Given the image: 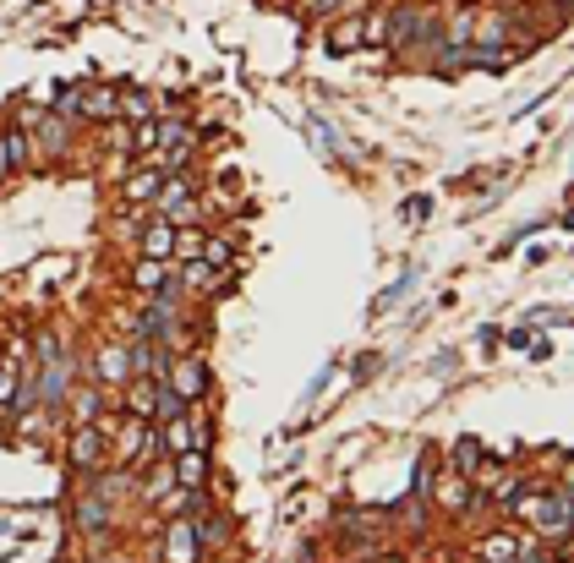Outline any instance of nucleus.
Returning <instances> with one entry per match:
<instances>
[{
	"mask_svg": "<svg viewBox=\"0 0 574 563\" xmlns=\"http://www.w3.org/2000/svg\"><path fill=\"white\" fill-rule=\"evenodd\" d=\"M115 110H121L126 121H148V115H154V104H148V93H143V88H126Z\"/></svg>",
	"mask_w": 574,
	"mask_h": 563,
	"instance_id": "nucleus-17",
	"label": "nucleus"
},
{
	"mask_svg": "<svg viewBox=\"0 0 574 563\" xmlns=\"http://www.w3.org/2000/svg\"><path fill=\"white\" fill-rule=\"evenodd\" d=\"M175 482L181 487H203V476H208V454L203 449H181V460H175Z\"/></svg>",
	"mask_w": 574,
	"mask_h": 563,
	"instance_id": "nucleus-7",
	"label": "nucleus"
},
{
	"mask_svg": "<svg viewBox=\"0 0 574 563\" xmlns=\"http://www.w3.org/2000/svg\"><path fill=\"white\" fill-rule=\"evenodd\" d=\"M164 383L192 405V400H203V394H208V367L197 356H186V361H175V367H164Z\"/></svg>",
	"mask_w": 574,
	"mask_h": 563,
	"instance_id": "nucleus-3",
	"label": "nucleus"
},
{
	"mask_svg": "<svg viewBox=\"0 0 574 563\" xmlns=\"http://www.w3.org/2000/svg\"><path fill=\"white\" fill-rule=\"evenodd\" d=\"M132 378V356L126 350H99V383H126Z\"/></svg>",
	"mask_w": 574,
	"mask_h": 563,
	"instance_id": "nucleus-15",
	"label": "nucleus"
},
{
	"mask_svg": "<svg viewBox=\"0 0 574 563\" xmlns=\"http://www.w3.org/2000/svg\"><path fill=\"white\" fill-rule=\"evenodd\" d=\"M159 143H164V148H181V143H186V126H181V121H164V126H159Z\"/></svg>",
	"mask_w": 574,
	"mask_h": 563,
	"instance_id": "nucleus-19",
	"label": "nucleus"
},
{
	"mask_svg": "<svg viewBox=\"0 0 574 563\" xmlns=\"http://www.w3.org/2000/svg\"><path fill=\"white\" fill-rule=\"evenodd\" d=\"M164 558L170 563H197L203 558V531L192 525V514L170 520V531H164Z\"/></svg>",
	"mask_w": 574,
	"mask_h": 563,
	"instance_id": "nucleus-2",
	"label": "nucleus"
},
{
	"mask_svg": "<svg viewBox=\"0 0 574 563\" xmlns=\"http://www.w3.org/2000/svg\"><path fill=\"white\" fill-rule=\"evenodd\" d=\"M137 290H148V296H175V285L170 279H164V268H159V257H143V263H137Z\"/></svg>",
	"mask_w": 574,
	"mask_h": 563,
	"instance_id": "nucleus-9",
	"label": "nucleus"
},
{
	"mask_svg": "<svg viewBox=\"0 0 574 563\" xmlns=\"http://www.w3.org/2000/svg\"><path fill=\"white\" fill-rule=\"evenodd\" d=\"M77 525H82L88 536H104V531H110V509H104V498H82V503H77Z\"/></svg>",
	"mask_w": 574,
	"mask_h": 563,
	"instance_id": "nucleus-12",
	"label": "nucleus"
},
{
	"mask_svg": "<svg viewBox=\"0 0 574 563\" xmlns=\"http://www.w3.org/2000/svg\"><path fill=\"white\" fill-rule=\"evenodd\" d=\"M99 454H104L99 427H77V438H72V465H77V471H93V465H99Z\"/></svg>",
	"mask_w": 574,
	"mask_h": 563,
	"instance_id": "nucleus-6",
	"label": "nucleus"
},
{
	"mask_svg": "<svg viewBox=\"0 0 574 563\" xmlns=\"http://www.w3.org/2000/svg\"><path fill=\"white\" fill-rule=\"evenodd\" d=\"M569 531H574V498H569Z\"/></svg>",
	"mask_w": 574,
	"mask_h": 563,
	"instance_id": "nucleus-28",
	"label": "nucleus"
},
{
	"mask_svg": "<svg viewBox=\"0 0 574 563\" xmlns=\"http://www.w3.org/2000/svg\"><path fill=\"white\" fill-rule=\"evenodd\" d=\"M339 6V0H312V11H334Z\"/></svg>",
	"mask_w": 574,
	"mask_h": 563,
	"instance_id": "nucleus-27",
	"label": "nucleus"
},
{
	"mask_svg": "<svg viewBox=\"0 0 574 563\" xmlns=\"http://www.w3.org/2000/svg\"><path fill=\"white\" fill-rule=\"evenodd\" d=\"M181 279H186V285H208V279H214V268H208V263H192Z\"/></svg>",
	"mask_w": 574,
	"mask_h": 563,
	"instance_id": "nucleus-23",
	"label": "nucleus"
},
{
	"mask_svg": "<svg viewBox=\"0 0 574 563\" xmlns=\"http://www.w3.org/2000/svg\"><path fill=\"white\" fill-rule=\"evenodd\" d=\"M143 252L148 257H170L175 252V225L170 219H154V225L143 230Z\"/></svg>",
	"mask_w": 574,
	"mask_h": 563,
	"instance_id": "nucleus-13",
	"label": "nucleus"
},
{
	"mask_svg": "<svg viewBox=\"0 0 574 563\" xmlns=\"http://www.w3.org/2000/svg\"><path fill=\"white\" fill-rule=\"evenodd\" d=\"M569 482H574V460H569Z\"/></svg>",
	"mask_w": 574,
	"mask_h": 563,
	"instance_id": "nucleus-29",
	"label": "nucleus"
},
{
	"mask_svg": "<svg viewBox=\"0 0 574 563\" xmlns=\"http://www.w3.org/2000/svg\"><path fill=\"white\" fill-rule=\"evenodd\" d=\"M405 219H410V225H421V219H427V197H410V203H405Z\"/></svg>",
	"mask_w": 574,
	"mask_h": 563,
	"instance_id": "nucleus-24",
	"label": "nucleus"
},
{
	"mask_svg": "<svg viewBox=\"0 0 574 563\" xmlns=\"http://www.w3.org/2000/svg\"><path fill=\"white\" fill-rule=\"evenodd\" d=\"M454 460H460V465H454L460 476L482 471V443H476V438H454Z\"/></svg>",
	"mask_w": 574,
	"mask_h": 563,
	"instance_id": "nucleus-16",
	"label": "nucleus"
},
{
	"mask_svg": "<svg viewBox=\"0 0 574 563\" xmlns=\"http://www.w3.org/2000/svg\"><path fill=\"white\" fill-rule=\"evenodd\" d=\"M361 44H367V22L361 17L334 22V33H328V55H350V50H361Z\"/></svg>",
	"mask_w": 574,
	"mask_h": 563,
	"instance_id": "nucleus-5",
	"label": "nucleus"
},
{
	"mask_svg": "<svg viewBox=\"0 0 574 563\" xmlns=\"http://www.w3.org/2000/svg\"><path fill=\"white\" fill-rule=\"evenodd\" d=\"M482 563H520V542L509 531H492L482 542Z\"/></svg>",
	"mask_w": 574,
	"mask_h": 563,
	"instance_id": "nucleus-14",
	"label": "nucleus"
},
{
	"mask_svg": "<svg viewBox=\"0 0 574 563\" xmlns=\"http://www.w3.org/2000/svg\"><path fill=\"white\" fill-rule=\"evenodd\" d=\"M175 252H186V257H197V252H203V236H181V246H175Z\"/></svg>",
	"mask_w": 574,
	"mask_h": 563,
	"instance_id": "nucleus-25",
	"label": "nucleus"
},
{
	"mask_svg": "<svg viewBox=\"0 0 574 563\" xmlns=\"http://www.w3.org/2000/svg\"><path fill=\"white\" fill-rule=\"evenodd\" d=\"M154 197H159L164 214H186V203H192V181H186V175H175V181H164Z\"/></svg>",
	"mask_w": 574,
	"mask_h": 563,
	"instance_id": "nucleus-10",
	"label": "nucleus"
},
{
	"mask_svg": "<svg viewBox=\"0 0 574 563\" xmlns=\"http://www.w3.org/2000/svg\"><path fill=\"white\" fill-rule=\"evenodd\" d=\"M39 394H44V405H61V400H66V356H61V361H44Z\"/></svg>",
	"mask_w": 574,
	"mask_h": 563,
	"instance_id": "nucleus-11",
	"label": "nucleus"
},
{
	"mask_svg": "<svg viewBox=\"0 0 574 563\" xmlns=\"http://www.w3.org/2000/svg\"><path fill=\"white\" fill-rule=\"evenodd\" d=\"M520 520H531L542 536H564L569 531V498L564 492H514V503H509Z\"/></svg>",
	"mask_w": 574,
	"mask_h": 563,
	"instance_id": "nucleus-1",
	"label": "nucleus"
},
{
	"mask_svg": "<svg viewBox=\"0 0 574 563\" xmlns=\"http://www.w3.org/2000/svg\"><path fill=\"white\" fill-rule=\"evenodd\" d=\"M432 498H438V509L443 514H471V503H476V492H471V482H465V476H438V482H432Z\"/></svg>",
	"mask_w": 574,
	"mask_h": 563,
	"instance_id": "nucleus-4",
	"label": "nucleus"
},
{
	"mask_svg": "<svg viewBox=\"0 0 574 563\" xmlns=\"http://www.w3.org/2000/svg\"><path fill=\"white\" fill-rule=\"evenodd\" d=\"M44 143H50V148H61V143H66V126H61V115H50V121H44Z\"/></svg>",
	"mask_w": 574,
	"mask_h": 563,
	"instance_id": "nucleus-22",
	"label": "nucleus"
},
{
	"mask_svg": "<svg viewBox=\"0 0 574 563\" xmlns=\"http://www.w3.org/2000/svg\"><path fill=\"white\" fill-rule=\"evenodd\" d=\"M132 410H137V416L154 410V389H148V383H137V389H132Z\"/></svg>",
	"mask_w": 574,
	"mask_h": 563,
	"instance_id": "nucleus-21",
	"label": "nucleus"
},
{
	"mask_svg": "<svg viewBox=\"0 0 574 563\" xmlns=\"http://www.w3.org/2000/svg\"><path fill=\"white\" fill-rule=\"evenodd\" d=\"M77 115H88V121H110V115H115V93L110 88H82Z\"/></svg>",
	"mask_w": 574,
	"mask_h": 563,
	"instance_id": "nucleus-8",
	"label": "nucleus"
},
{
	"mask_svg": "<svg viewBox=\"0 0 574 563\" xmlns=\"http://www.w3.org/2000/svg\"><path fill=\"white\" fill-rule=\"evenodd\" d=\"M203 252H208V268H225L230 263V241H203Z\"/></svg>",
	"mask_w": 574,
	"mask_h": 563,
	"instance_id": "nucleus-20",
	"label": "nucleus"
},
{
	"mask_svg": "<svg viewBox=\"0 0 574 563\" xmlns=\"http://www.w3.org/2000/svg\"><path fill=\"white\" fill-rule=\"evenodd\" d=\"M154 192H159V170H143L126 181V203H143V197H154Z\"/></svg>",
	"mask_w": 574,
	"mask_h": 563,
	"instance_id": "nucleus-18",
	"label": "nucleus"
},
{
	"mask_svg": "<svg viewBox=\"0 0 574 563\" xmlns=\"http://www.w3.org/2000/svg\"><path fill=\"white\" fill-rule=\"evenodd\" d=\"M11 389H17V383H6V372H0V400H11Z\"/></svg>",
	"mask_w": 574,
	"mask_h": 563,
	"instance_id": "nucleus-26",
	"label": "nucleus"
}]
</instances>
